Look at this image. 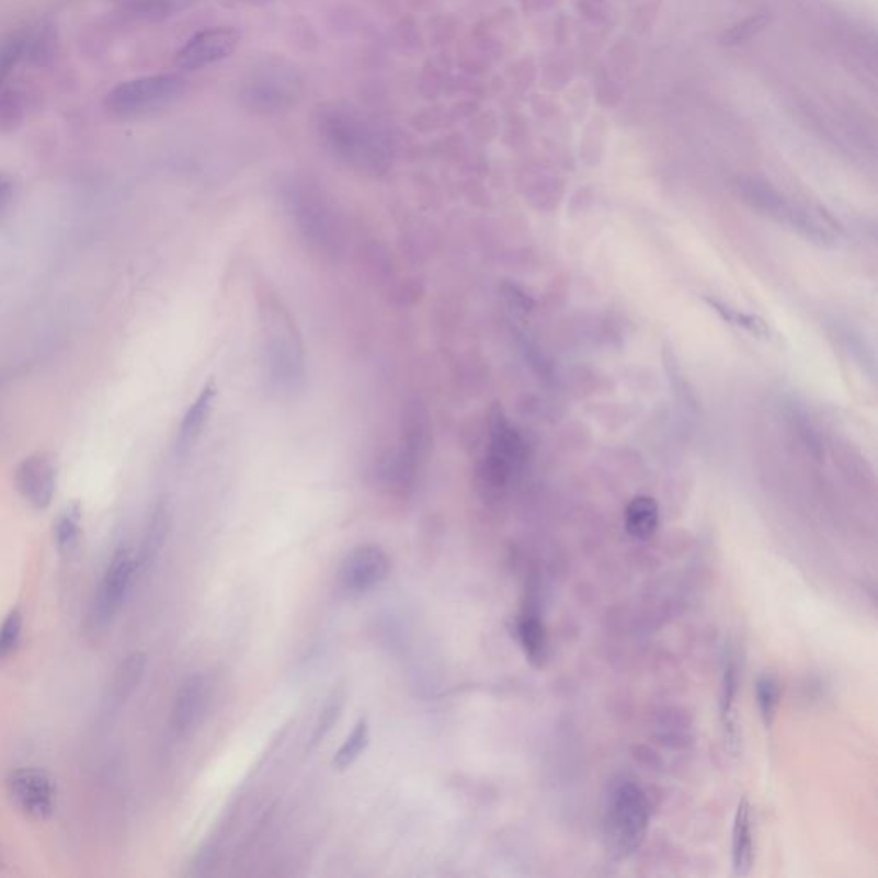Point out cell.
<instances>
[{"mask_svg": "<svg viewBox=\"0 0 878 878\" xmlns=\"http://www.w3.org/2000/svg\"><path fill=\"white\" fill-rule=\"evenodd\" d=\"M81 518L83 512L79 503H71L60 512L57 521L54 522V543L60 556L71 558L79 551L81 546Z\"/></svg>", "mask_w": 878, "mask_h": 878, "instance_id": "7402d4cb", "label": "cell"}, {"mask_svg": "<svg viewBox=\"0 0 878 878\" xmlns=\"http://www.w3.org/2000/svg\"><path fill=\"white\" fill-rule=\"evenodd\" d=\"M138 570V556L133 549L118 548L112 555L91 606V622L95 627H106L115 618L133 588Z\"/></svg>", "mask_w": 878, "mask_h": 878, "instance_id": "ba28073f", "label": "cell"}, {"mask_svg": "<svg viewBox=\"0 0 878 878\" xmlns=\"http://www.w3.org/2000/svg\"><path fill=\"white\" fill-rule=\"evenodd\" d=\"M0 867H2V859H0Z\"/></svg>", "mask_w": 878, "mask_h": 878, "instance_id": "d6a6232c", "label": "cell"}, {"mask_svg": "<svg viewBox=\"0 0 878 878\" xmlns=\"http://www.w3.org/2000/svg\"><path fill=\"white\" fill-rule=\"evenodd\" d=\"M241 32L232 26H215L191 36L175 56L181 71H199L229 59L241 45Z\"/></svg>", "mask_w": 878, "mask_h": 878, "instance_id": "9c48e42d", "label": "cell"}, {"mask_svg": "<svg viewBox=\"0 0 878 878\" xmlns=\"http://www.w3.org/2000/svg\"><path fill=\"white\" fill-rule=\"evenodd\" d=\"M26 44H28V32L16 33L0 44V90L4 87L12 69L16 68L21 60L26 59Z\"/></svg>", "mask_w": 878, "mask_h": 878, "instance_id": "484cf974", "label": "cell"}, {"mask_svg": "<svg viewBox=\"0 0 878 878\" xmlns=\"http://www.w3.org/2000/svg\"><path fill=\"white\" fill-rule=\"evenodd\" d=\"M740 193L753 209L807 237L808 241L822 246L834 244V233L825 227V224L811 217L810 213L796 206L795 203L788 202L771 185L759 181H741Z\"/></svg>", "mask_w": 878, "mask_h": 878, "instance_id": "8992f818", "label": "cell"}, {"mask_svg": "<svg viewBox=\"0 0 878 878\" xmlns=\"http://www.w3.org/2000/svg\"><path fill=\"white\" fill-rule=\"evenodd\" d=\"M57 457L52 452H35L23 458L14 472L18 492L33 509L47 510L57 491Z\"/></svg>", "mask_w": 878, "mask_h": 878, "instance_id": "7c38bea8", "label": "cell"}, {"mask_svg": "<svg viewBox=\"0 0 878 878\" xmlns=\"http://www.w3.org/2000/svg\"><path fill=\"white\" fill-rule=\"evenodd\" d=\"M8 793L12 803L24 816L35 820H48L56 810V786L44 771L16 768L8 777Z\"/></svg>", "mask_w": 878, "mask_h": 878, "instance_id": "8fae6325", "label": "cell"}, {"mask_svg": "<svg viewBox=\"0 0 878 878\" xmlns=\"http://www.w3.org/2000/svg\"><path fill=\"white\" fill-rule=\"evenodd\" d=\"M504 297L509 300L510 306L515 308V311H531L532 300L525 296L521 288L513 287V285H504Z\"/></svg>", "mask_w": 878, "mask_h": 878, "instance_id": "4dcf8cb0", "label": "cell"}, {"mask_svg": "<svg viewBox=\"0 0 878 878\" xmlns=\"http://www.w3.org/2000/svg\"><path fill=\"white\" fill-rule=\"evenodd\" d=\"M625 528L637 540H649L659 528V506L649 497H637L628 503Z\"/></svg>", "mask_w": 878, "mask_h": 878, "instance_id": "ffe728a7", "label": "cell"}, {"mask_svg": "<svg viewBox=\"0 0 878 878\" xmlns=\"http://www.w3.org/2000/svg\"><path fill=\"white\" fill-rule=\"evenodd\" d=\"M187 91V79L178 72L142 76L117 84L105 96L106 111L118 117H139L174 105Z\"/></svg>", "mask_w": 878, "mask_h": 878, "instance_id": "5b68a950", "label": "cell"}, {"mask_svg": "<svg viewBox=\"0 0 878 878\" xmlns=\"http://www.w3.org/2000/svg\"><path fill=\"white\" fill-rule=\"evenodd\" d=\"M738 694V668L733 658L726 661L725 673H722L721 686V717L725 726L726 743L737 752L738 746V719L734 714Z\"/></svg>", "mask_w": 878, "mask_h": 878, "instance_id": "44dd1931", "label": "cell"}, {"mask_svg": "<svg viewBox=\"0 0 878 878\" xmlns=\"http://www.w3.org/2000/svg\"><path fill=\"white\" fill-rule=\"evenodd\" d=\"M23 95L16 90H0V127H12L23 117Z\"/></svg>", "mask_w": 878, "mask_h": 878, "instance_id": "f1b7e54d", "label": "cell"}, {"mask_svg": "<svg viewBox=\"0 0 878 878\" xmlns=\"http://www.w3.org/2000/svg\"><path fill=\"white\" fill-rule=\"evenodd\" d=\"M264 367L270 388L281 395L303 391L308 376L306 349L296 319L272 285L258 290Z\"/></svg>", "mask_w": 878, "mask_h": 878, "instance_id": "7a4b0ae2", "label": "cell"}, {"mask_svg": "<svg viewBox=\"0 0 878 878\" xmlns=\"http://www.w3.org/2000/svg\"><path fill=\"white\" fill-rule=\"evenodd\" d=\"M369 741V722H367L366 717H361L355 728L352 729V733L349 734L347 740L343 741L339 752L333 756L331 764H333V767L339 768V771H345V768L351 767V765H354L355 762L358 761V756L363 755Z\"/></svg>", "mask_w": 878, "mask_h": 878, "instance_id": "cb8c5ba5", "label": "cell"}, {"mask_svg": "<svg viewBox=\"0 0 878 878\" xmlns=\"http://www.w3.org/2000/svg\"><path fill=\"white\" fill-rule=\"evenodd\" d=\"M650 803L643 789L634 780H619L607 793V846L616 859L628 858L642 846L649 829Z\"/></svg>", "mask_w": 878, "mask_h": 878, "instance_id": "277c9868", "label": "cell"}, {"mask_svg": "<svg viewBox=\"0 0 878 878\" xmlns=\"http://www.w3.org/2000/svg\"><path fill=\"white\" fill-rule=\"evenodd\" d=\"M199 0H118L127 16L148 23L166 21L196 5Z\"/></svg>", "mask_w": 878, "mask_h": 878, "instance_id": "d6986e66", "label": "cell"}, {"mask_svg": "<svg viewBox=\"0 0 878 878\" xmlns=\"http://www.w3.org/2000/svg\"><path fill=\"white\" fill-rule=\"evenodd\" d=\"M215 397H217V385H215V379L212 378L206 383L202 394L197 395L196 400L191 403L190 410L185 412L181 425H179L178 440H175V454L179 457L190 454L191 448L196 445L197 440L202 436L209 414H212Z\"/></svg>", "mask_w": 878, "mask_h": 878, "instance_id": "4fadbf2b", "label": "cell"}, {"mask_svg": "<svg viewBox=\"0 0 878 878\" xmlns=\"http://www.w3.org/2000/svg\"><path fill=\"white\" fill-rule=\"evenodd\" d=\"M319 138L333 157L366 174L390 167L394 148L378 121L345 103L321 106L316 118Z\"/></svg>", "mask_w": 878, "mask_h": 878, "instance_id": "6da1fadb", "label": "cell"}, {"mask_svg": "<svg viewBox=\"0 0 878 878\" xmlns=\"http://www.w3.org/2000/svg\"><path fill=\"white\" fill-rule=\"evenodd\" d=\"M146 658L141 652L127 655L112 677L111 688L105 698V705L111 710H117L121 705L126 704L127 698L135 694L145 674Z\"/></svg>", "mask_w": 878, "mask_h": 878, "instance_id": "ac0fdd59", "label": "cell"}, {"mask_svg": "<svg viewBox=\"0 0 878 878\" xmlns=\"http://www.w3.org/2000/svg\"><path fill=\"white\" fill-rule=\"evenodd\" d=\"M755 692L762 721H764L765 728L771 729L776 721L777 707H779V682L774 674H762L756 682Z\"/></svg>", "mask_w": 878, "mask_h": 878, "instance_id": "d4e9b609", "label": "cell"}, {"mask_svg": "<svg viewBox=\"0 0 878 878\" xmlns=\"http://www.w3.org/2000/svg\"><path fill=\"white\" fill-rule=\"evenodd\" d=\"M170 531V509L166 498H160L151 509L146 524L145 536H142L141 548L138 551L139 570L155 563L158 555L162 552Z\"/></svg>", "mask_w": 878, "mask_h": 878, "instance_id": "2e32d148", "label": "cell"}, {"mask_svg": "<svg viewBox=\"0 0 878 878\" xmlns=\"http://www.w3.org/2000/svg\"><path fill=\"white\" fill-rule=\"evenodd\" d=\"M391 561L376 544H363L349 552L339 571L340 588L351 595L366 594L378 588L390 573Z\"/></svg>", "mask_w": 878, "mask_h": 878, "instance_id": "30bf717a", "label": "cell"}, {"mask_svg": "<svg viewBox=\"0 0 878 878\" xmlns=\"http://www.w3.org/2000/svg\"><path fill=\"white\" fill-rule=\"evenodd\" d=\"M206 688L208 685L202 674H193L184 680L175 695L172 716H170V725L175 733H187L196 725L197 717L202 716L203 709H205Z\"/></svg>", "mask_w": 878, "mask_h": 878, "instance_id": "5bb4252c", "label": "cell"}, {"mask_svg": "<svg viewBox=\"0 0 878 878\" xmlns=\"http://www.w3.org/2000/svg\"><path fill=\"white\" fill-rule=\"evenodd\" d=\"M731 858H733V870L738 877L749 875L755 862V847H753L752 831V810L746 798H741L738 803L737 816L733 825V847H731Z\"/></svg>", "mask_w": 878, "mask_h": 878, "instance_id": "e0dca14e", "label": "cell"}, {"mask_svg": "<svg viewBox=\"0 0 878 878\" xmlns=\"http://www.w3.org/2000/svg\"><path fill=\"white\" fill-rule=\"evenodd\" d=\"M23 630V615L20 609H12L0 625V661H4L16 650Z\"/></svg>", "mask_w": 878, "mask_h": 878, "instance_id": "83f0119b", "label": "cell"}, {"mask_svg": "<svg viewBox=\"0 0 878 878\" xmlns=\"http://www.w3.org/2000/svg\"><path fill=\"white\" fill-rule=\"evenodd\" d=\"M12 182L5 175L0 174V212L11 203Z\"/></svg>", "mask_w": 878, "mask_h": 878, "instance_id": "1f68e13d", "label": "cell"}, {"mask_svg": "<svg viewBox=\"0 0 878 878\" xmlns=\"http://www.w3.org/2000/svg\"><path fill=\"white\" fill-rule=\"evenodd\" d=\"M303 90V76L294 64L284 57H266L246 72L239 99L256 114H278L296 105Z\"/></svg>", "mask_w": 878, "mask_h": 878, "instance_id": "3957f363", "label": "cell"}, {"mask_svg": "<svg viewBox=\"0 0 878 878\" xmlns=\"http://www.w3.org/2000/svg\"><path fill=\"white\" fill-rule=\"evenodd\" d=\"M705 303L709 304L710 308H712L717 315L721 316V319H725L726 323L749 331L750 335L755 337V339H771V328H768L764 319L759 318V316L749 315V312H740L738 309L728 306V304L721 303V300L712 299V297H705Z\"/></svg>", "mask_w": 878, "mask_h": 878, "instance_id": "603a6c76", "label": "cell"}, {"mask_svg": "<svg viewBox=\"0 0 878 878\" xmlns=\"http://www.w3.org/2000/svg\"><path fill=\"white\" fill-rule=\"evenodd\" d=\"M516 635L532 666H544V662L548 659V631L544 627L539 609L534 604H527L518 616Z\"/></svg>", "mask_w": 878, "mask_h": 878, "instance_id": "9a60e30c", "label": "cell"}, {"mask_svg": "<svg viewBox=\"0 0 878 878\" xmlns=\"http://www.w3.org/2000/svg\"><path fill=\"white\" fill-rule=\"evenodd\" d=\"M767 21V16H764V14H762V16L744 20L743 23L737 24V26H733V28L726 33L725 44L737 45L744 42V39L752 38L753 35L764 30Z\"/></svg>", "mask_w": 878, "mask_h": 878, "instance_id": "f546056e", "label": "cell"}, {"mask_svg": "<svg viewBox=\"0 0 878 878\" xmlns=\"http://www.w3.org/2000/svg\"><path fill=\"white\" fill-rule=\"evenodd\" d=\"M525 460V445L518 431L504 419L503 412L491 418L488 454L482 464L481 477L492 492L503 491Z\"/></svg>", "mask_w": 878, "mask_h": 878, "instance_id": "52a82bcc", "label": "cell"}, {"mask_svg": "<svg viewBox=\"0 0 878 878\" xmlns=\"http://www.w3.org/2000/svg\"><path fill=\"white\" fill-rule=\"evenodd\" d=\"M343 705H345V694H343L342 689H335V692L331 694V697L328 698L323 712H321L318 722H316L315 731H312L311 737L312 746H316L319 741H323V738L333 729L335 722L339 721Z\"/></svg>", "mask_w": 878, "mask_h": 878, "instance_id": "4316f807", "label": "cell"}]
</instances>
